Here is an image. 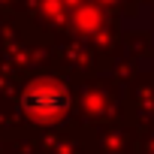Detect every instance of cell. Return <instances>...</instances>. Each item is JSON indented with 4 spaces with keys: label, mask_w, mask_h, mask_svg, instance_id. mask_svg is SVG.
Returning a JSON list of instances; mask_svg holds the SVG:
<instances>
[{
    "label": "cell",
    "mask_w": 154,
    "mask_h": 154,
    "mask_svg": "<svg viewBox=\"0 0 154 154\" xmlns=\"http://www.w3.org/2000/svg\"><path fill=\"white\" fill-rule=\"evenodd\" d=\"M72 97H69V88L57 79H36L24 88L21 94V106L30 118L36 121H57L60 115H66Z\"/></svg>",
    "instance_id": "cell-1"
}]
</instances>
